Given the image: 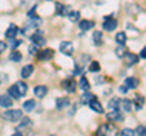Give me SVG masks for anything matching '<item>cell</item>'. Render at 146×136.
Returning <instances> with one entry per match:
<instances>
[{"mask_svg": "<svg viewBox=\"0 0 146 136\" xmlns=\"http://www.w3.org/2000/svg\"><path fill=\"white\" fill-rule=\"evenodd\" d=\"M12 98L10 95H0V106L4 108H9L12 106Z\"/></svg>", "mask_w": 146, "mask_h": 136, "instance_id": "cell-11", "label": "cell"}, {"mask_svg": "<svg viewBox=\"0 0 146 136\" xmlns=\"http://www.w3.org/2000/svg\"><path fill=\"white\" fill-rule=\"evenodd\" d=\"M94 26H95V23H94L93 21L83 20V21H80V22H79V29H80V30H83V32H86V30L91 29Z\"/></svg>", "mask_w": 146, "mask_h": 136, "instance_id": "cell-18", "label": "cell"}, {"mask_svg": "<svg viewBox=\"0 0 146 136\" xmlns=\"http://www.w3.org/2000/svg\"><path fill=\"white\" fill-rule=\"evenodd\" d=\"M32 126H33V121H32V119H29L28 117H25L23 119H22V121L20 123V125L16 126V136H21V135L27 134L32 129Z\"/></svg>", "mask_w": 146, "mask_h": 136, "instance_id": "cell-1", "label": "cell"}, {"mask_svg": "<svg viewBox=\"0 0 146 136\" xmlns=\"http://www.w3.org/2000/svg\"><path fill=\"white\" fill-rule=\"evenodd\" d=\"M15 86L18 90V92H20L21 97L25 96V95L27 94V91H28V85H27L26 83H23V81H17V83L15 84Z\"/></svg>", "mask_w": 146, "mask_h": 136, "instance_id": "cell-19", "label": "cell"}, {"mask_svg": "<svg viewBox=\"0 0 146 136\" xmlns=\"http://www.w3.org/2000/svg\"><path fill=\"white\" fill-rule=\"evenodd\" d=\"M70 105H71V101H70V98H67V97H58L56 100V108L58 111L63 110V108H67Z\"/></svg>", "mask_w": 146, "mask_h": 136, "instance_id": "cell-10", "label": "cell"}, {"mask_svg": "<svg viewBox=\"0 0 146 136\" xmlns=\"http://www.w3.org/2000/svg\"><path fill=\"white\" fill-rule=\"evenodd\" d=\"M22 113L21 110H10V111H6L5 113H3V118L5 120H9V121H12V123H16L20 119H22Z\"/></svg>", "mask_w": 146, "mask_h": 136, "instance_id": "cell-2", "label": "cell"}, {"mask_svg": "<svg viewBox=\"0 0 146 136\" xmlns=\"http://www.w3.org/2000/svg\"><path fill=\"white\" fill-rule=\"evenodd\" d=\"M80 100H82V102H83V105H89L93 100H96V96H95L94 94H90L88 91H85V94L82 95Z\"/></svg>", "mask_w": 146, "mask_h": 136, "instance_id": "cell-21", "label": "cell"}, {"mask_svg": "<svg viewBox=\"0 0 146 136\" xmlns=\"http://www.w3.org/2000/svg\"><path fill=\"white\" fill-rule=\"evenodd\" d=\"M117 26H118L117 20L112 18V17H105V22H104V24H102V28L105 30L112 32V30H115L117 28Z\"/></svg>", "mask_w": 146, "mask_h": 136, "instance_id": "cell-5", "label": "cell"}, {"mask_svg": "<svg viewBox=\"0 0 146 136\" xmlns=\"http://www.w3.org/2000/svg\"><path fill=\"white\" fill-rule=\"evenodd\" d=\"M119 91L123 92V94H125L128 91V88H127V85H122V86L119 88Z\"/></svg>", "mask_w": 146, "mask_h": 136, "instance_id": "cell-40", "label": "cell"}, {"mask_svg": "<svg viewBox=\"0 0 146 136\" xmlns=\"http://www.w3.org/2000/svg\"><path fill=\"white\" fill-rule=\"evenodd\" d=\"M33 71H34L33 65H27V66H25V67L21 69V77H22L23 79L29 78L31 74L33 73Z\"/></svg>", "mask_w": 146, "mask_h": 136, "instance_id": "cell-15", "label": "cell"}, {"mask_svg": "<svg viewBox=\"0 0 146 136\" xmlns=\"http://www.w3.org/2000/svg\"><path fill=\"white\" fill-rule=\"evenodd\" d=\"M89 71H90V72H99V71H100V63H99L98 61H93V62L90 63Z\"/></svg>", "mask_w": 146, "mask_h": 136, "instance_id": "cell-33", "label": "cell"}, {"mask_svg": "<svg viewBox=\"0 0 146 136\" xmlns=\"http://www.w3.org/2000/svg\"><path fill=\"white\" fill-rule=\"evenodd\" d=\"M140 57L141 58H144V60H146V46L141 50V52H140Z\"/></svg>", "mask_w": 146, "mask_h": 136, "instance_id": "cell-39", "label": "cell"}, {"mask_svg": "<svg viewBox=\"0 0 146 136\" xmlns=\"http://www.w3.org/2000/svg\"><path fill=\"white\" fill-rule=\"evenodd\" d=\"M35 106H36V103L34 100H28V101H26L23 103V110L26 112H32L35 108Z\"/></svg>", "mask_w": 146, "mask_h": 136, "instance_id": "cell-25", "label": "cell"}, {"mask_svg": "<svg viewBox=\"0 0 146 136\" xmlns=\"http://www.w3.org/2000/svg\"><path fill=\"white\" fill-rule=\"evenodd\" d=\"M107 119L113 120V121H115V120L121 121V120L124 119V117H123V114L119 112V110H112V112L107 114Z\"/></svg>", "mask_w": 146, "mask_h": 136, "instance_id": "cell-12", "label": "cell"}, {"mask_svg": "<svg viewBox=\"0 0 146 136\" xmlns=\"http://www.w3.org/2000/svg\"><path fill=\"white\" fill-rule=\"evenodd\" d=\"M17 33H18L17 26L13 24V23H11L10 26H9V28L6 29V32H5V37H6L7 39H13V38H16Z\"/></svg>", "mask_w": 146, "mask_h": 136, "instance_id": "cell-9", "label": "cell"}, {"mask_svg": "<svg viewBox=\"0 0 146 136\" xmlns=\"http://www.w3.org/2000/svg\"><path fill=\"white\" fill-rule=\"evenodd\" d=\"M131 105H133V102L130 101V100H122L121 101V107L124 110L125 112H131Z\"/></svg>", "mask_w": 146, "mask_h": 136, "instance_id": "cell-26", "label": "cell"}, {"mask_svg": "<svg viewBox=\"0 0 146 136\" xmlns=\"http://www.w3.org/2000/svg\"><path fill=\"white\" fill-rule=\"evenodd\" d=\"M116 128L115 126H111L108 124H104L99 128V130L96 131V135H110L112 133H116Z\"/></svg>", "mask_w": 146, "mask_h": 136, "instance_id": "cell-8", "label": "cell"}, {"mask_svg": "<svg viewBox=\"0 0 146 136\" xmlns=\"http://www.w3.org/2000/svg\"><path fill=\"white\" fill-rule=\"evenodd\" d=\"M54 55H55L54 50L45 49V50H43V51L38 52V58L40 61H49V60H51V58L54 57Z\"/></svg>", "mask_w": 146, "mask_h": 136, "instance_id": "cell-7", "label": "cell"}, {"mask_svg": "<svg viewBox=\"0 0 146 136\" xmlns=\"http://www.w3.org/2000/svg\"><path fill=\"white\" fill-rule=\"evenodd\" d=\"M121 101L122 100L119 97H112L111 100H110V102H108V108L110 110H119V107H121Z\"/></svg>", "mask_w": 146, "mask_h": 136, "instance_id": "cell-20", "label": "cell"}, {"mask_svg": "<svg viewBox=\"0 0 146 136\" xmlns=\"http://www.w3.org/2000/svg\"><path fill=\"white\" fill-rule=\"evenodd\" d=\"M115 52H116V55H117L118 58H123V56H124L125 52H127V48L124 46V45L119 44V46L116 48V51Z\"/></svg>", "mask_w": 146, "mask_h": 136, "instance_id": "cell-28", "label": "cell"}, {"mask_svg": "<svg viewBox=\"0 0 146 136\" xmlns=\"http://www.w3.org/2000/svg\"><path fill=\"white\" fill-rule=\"evenodd\" d=\"M9 58H10L11 61H13V62H20L22 60V53L20 51H16V50H13V51L10 53Z\"/></svg>", "mask_w": 146, "mask_h": 136, "instance_id": "cell-27", "label": "cell"}, {"mask_svg": "<svg viewBox=\"0 0 146 136\" xmlns=\"http://www.w3.org/2000/svg\"><path fill=\"white\" fill-rule=\"evenodd\" d=\"M135 135H143V136H146V126H144V125H139L138 128L135 129Z\"/></svg>", "mask_w": 146, "mask_h": 136, "instance_id": "cell-35", "label": "cell"}, {"mask_svg": "<svg viewBox=\"0 0 146 136\" xmlns=\"http://www.w3.org/2000/svg\"><path fill=\"white\" fill-rule=\"evenodd\" d=\"M6 48H7V45H6L5 43H4V42H0V53L5 51V49H6Z\"/></svg>", "mask_w": 146, "mask_h": 136, "instance_id": "cell-37", "label": "cell"}, {"mask_svg": "<svg viewBox=\"0 0 146 136\" xmlns=\"http://www.w3.org/2000/svg\"><path fill=\"white\" fill-rule=\"evenodd\" d=\"M116 42L118 44H122V45L125 44V42H127V34L124 33V32H119V33H117V35H116Z\"/></svg>", "mask_w": 146, "mask_h": 136, "instance_id": "cell-29", "label": "cell"}, {"mask_svg": "<svg viewBox=\"0 0 146 136\" xmlns=\"http://www.w3.org/2000/svg\"><path fill=\"white\" fill-rule=\"evenodd\" d=\"M7 80H9V78H7V75H6V74L0 73V81H3V83H6Z\"/></svg>", "mask_w": 146, "mask_h": 136, "instance_id": "cell-38", "label": "cell"}, {"mask_svg": "<svg viewBox=\"0 0 146 136\" xmlns=\"http://www.w3.org/2000/svg\"><path fill=\"white\" fill-rule=\"evenodd\" d=\"M144 102H145V98L141 96V95H135V98H134V101H133V105L135 106V110L136 111L143 110Z\"/></svg>", "mask_w": 146, "mask_h": 136, "instance_id": "cell-17", "label": "cell"}, {"mask_svg": "<svg viewBox=\"0 0 146 136\" xmlns=\"http://www.w3.org/2000/svg\"><path fill=\"white\" fill-rule=\"evenodd\" d=\"M125 85L128 89H136L139 86V80L135 78V77H129V78L125 79Z\"/></svg>", "mask_w": 146, "mask_h": 136, "instance_id": "cell-16", "label": "cell"}, {"mask_svg": "<svg viewBox=\"0 0 146 136\" xmlns=\"http://www.w3.org/2000/svg\"><path fill=\"white\" fill-rule=\"evenodd\" d=\"M60 51L63 53V55L67 56H72L73 52H74V45L71 42H62L60 44Z\"/></svg>", "mask_w": 146, "mask_h": 136, "instance_id": "cell-4", "label": "cell"}, {"mask_svg": "<svg viewBox=\"0 0 146 136\" xmlns=\"http://www.w3.org/2000/svg\"><path fill=\"white\" fill-rule=\"evenodd\" d=\"M89 107H90V110H93V111L98 112V113H104V108H102L101 103H100L98 100H93V101L89 103Z\"/></svg>", "mask_w": 146, "mask_h": 136, "instance_id": "cell-23", "label": "cell"}, {"mask_svg": "<svg viewBox=\"0 0 146 136\" xmlns=\"http://www.w3.org/2000/svg\"><path fill=\"white\" fill-rule=\"evenodd\" d=\"M123 60H124L125 65L127 66H133V65H136L139 62V57L135 55L133 52H125V55L123 56Z\"/></svg>", "mask_w": 146, "mask_h": 136, "instance_id": "cell-6", "label": "cell"}, {"mask_svg": "<svg viewBox=\"0 0 146 136\" xmlns=\"http://www.w3.org/2000/svg\"><path fill=\"white\" fill-rule=\"evenodd\" d=\"M79 88L83 90V91H89L90 90V84H89V81L88 79H86V77L82 74L80 77V80H79Z\"/></svg>", "mask_w": 146, "mask_h": 136, "instance_id": "cell-24", "label": "cell"}, {"mask_svg": "<svg viewBox=\"0 0 146 136\" xmlns=\"http://www.w3.org/2000/svg\"><path fill=\"white\" fill-rule=\"evenodd\" d=\"M9 95H10L11 97L16 98V100H18V98L21 97V95H20V92H18V90L16 89L15 85H13V86H11L10 89H9Z\"/></svg>", "mask_w": 146, "mask_h": 136, "instance_id": "cell-31", "label": "cell"}, {"mask_svg": "<svg viewBox=\"0 0 146 136\" xmlns=\"http://www.w3.org/2000/svg\"><path fill=\"white\" fill-rule=\"evenodd\" d=\"M61 85H62V88L65 89L67 92H70V94H73L76 91V89H77V83H76L74 78H67V79H65L61 83Z\"/></svg>", "mask_w": 146, "mask_h": 136, "instance_id": "cell-3", "label": "cell"}, {"mask_svg": "<svg viewBox=\"0 0 146 136\" xmlns=\"http://www.w3.org/2000/svg\"><path fill=\"white\" fill-rule=\"evenodd\" d=\"M46 94H48V88L45 85H38V86L34 88V95L36 97L43 98Z\"/></svg>", "mask_w": 146, "mask_h": 136, "instance_id": "cell-13", "label": "cell"}, {"mask_svg": "<svg viewBox=\"0 0 146 136\" xmlns=\"http://www.w3.org/2000/svg\"><path fill=\"white\" fill-rule=\"evenodd\" d=\"M122 135H124V136H133V135H135V130H133V129H123L122 130Z\"/></svg>", "mask_w": 146, "mask_h": 136, "instance_id": "cell-36", "label": "cell"}, {"mask_svg": "<svg viewBox=\"0 0 146 136\" xmlns=\"http://www.w3.org/2000/svg\"><path fill=\"white\" fill-rule=\"evenodd\" d=\"M29 39L32 40V43L39 45V46H44V45L46 44V40H45L44 37H42L40 34H32Z\"/></svg>", "mask_w": 146, "mask_h": 136, "instance_id": "cell-14", "label": "cell"}, {"mask_svg": "<svg viewBox=\"0 0 146 136\" xmlns=\"http://www.w3.org/2000/svg\"><path fill=\"white\" fill-rule=\"evenodd\" d=\"M28 51H29V53L31 55H36V53L39 52V45H36V44H32L31 46L28 48Z\"/></svg>", "mask_w": 146, "mask_h": 136, "instance_id": "cell-34", "label": "cell"}, {"mask_svg": "<svg viewBox=\"0 0 146 136\" xmlns=\"http://www.w3.org/2000/svg\"><path fill=\"white\" fill-rule=\"evenodd\" d=\"M102 39H104L102 32L96 30V32H94L93 33V42H94V44L96 45V46H100V45L102 44Z\"/></svg>", "mask_w": 146, "mask_h": 136, "instance_id": "cell-22", "label": "cell"}, {"mask_svg": "<svg viewBox=\"0 0 146 136\" xmlns=\"http://www.w3.org/2000/svg\"><path fill=\"white\" fill-rule=\"evenodd\" d=\"M68 18H70L71 22H78L79 18H80L79 11H74V10H73V11L70 13V15H68Z\"/></svg>", "mask_w": 146, "mask_h": 136, "instance_id": "cell-30", "label": "cell"}, {"mask_svg": "<svg viewBox=\"0 0 146 136\" xmlns=\"http://www.w3.org/2000/svg\"><path fill=\"white\" fill-rule=\"evenodd\" d=\"M72 11H73L72 6H70V5H62V9H61V11H60V15L61 16H68Z\"/></svg>", "mask_w": 146, "mask_h": 136, "instance_id": "cell-32", "label": "cell"}]
</instances>
